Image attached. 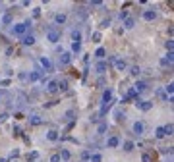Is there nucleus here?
<instances>
[{"label":"nucleus","instance_id":"41","mask_svg":"<svg viewBox=\"0 0 174 162\" xmlns=\"http://www.w3.org/2000/svg\"><path fill=\"white\" fill-rule=\"evenodd\" d=\"M118 18H120V19H126V18H128V12H120Z\"/></svg>","mask_w":174,"mask_h":162},{"label":"nucleus","instance_id":"36","mask_svg":"<svg viewBox=\"0 0 174 162\" xmlns=\"http://www.w3.org/2000/svg\"><path fill=\"white\" fill-rule=\"evenodd\" d=\"M73 116H76V114H73V110H68V112H66V120H73Z\"/></svg>","mask_w":174,"mask_h":162},{"label":"nucleus","instance_id":"38","mask_svg":"<svg viewBox=\"0 0 174 162\" xmlns=\"http://www.w3.org/2000/svg\"><path fill=\"white\" fill-rule=\"evenodd\" d=\"M93 41H95V42L101 41V33H93Z\"/></svg>","mask_w":174,"mask_h":162},{"label":"nucleus","instance_id":"26","mask_svg":"<svg viewBox=\"0 0 174 162\" xmlns=\"http://www.w3.org/2000/svg\"><path fill=\"white\" fill-rule=\"evenodd\" d=\"M72 39H73V42H79V39H81V33H79L78 29H76V31L72 33Z\"/></svg>","mask_w":174,"mask_h":162},{"label":"nucleus","instance_id":"29","mask_svg":"<svg viewBox=\"0 0 174 162\" xmlns=\"http://www.w3.org/2000/svg\"><path fill=\"white\" fill-rule=\"evenodd\" d=\"M2 23H4V25H10V23H12V16H8V14H6L4 18H2Z\"/></svg>","mask_w":174,"mask_h":162},{"label":"nucleus","instance_id":"40","mask_svg":"<svg viewBox=\"0 0 174 162\" xmlns=\"http://www.w3.org/2000/svg\"><path fill=\"white\" fill-rule=\"evenodd\" d=\"M81 156H83V160H89V158H91V153H87V151H85Z\"/></svg>","mask_w":174,"mask_h":162},{"label":"nucleus","instance_id":"1","mask_svg":"<svg viewBox=\"0 0 174 162\" xmlns=\"http://www.w3.org/2000/svg\"><path fill=\"white\" fill-rule=\"evenodd\" d=\"M31 25V21H23V23H16L14 27H12V33H14L16 37H21V35H25V31H27V27Z\"/></svg>","mask_w":174,"mask_h":162},{"label":"nucleus","instance_id":"23","mask_svg":"<svg viewBox=\"0 0 174 162\" xmlns=\"http://www.w3.org/2000/svg\"><path fill=\"white\" fill-rule=\"evenodd\" d=\"M165 95H168V97L170 98H172V91H174V83H168V85H166V87H165Z\"/></svg>","mask_w":174,"mask_h":162},{"label":"nucleus","instance_id":"13","mask_svg":"<svg viewBox=\"0 0 174 162\" xmlns=\"http://www.w3.org/2000/svg\"><path fill=\"white\" fill-rule=\"evenodd\" d=\"M95 69H97V74H105L106 71V62H99V64L95 66Z\"/></svg>","mask_w":174,"mask_h":162},{"label":"nucleus","instance_id":"15","mask_svg":"<svg viewBox=\"0 0 174 162\" xmlns=\"http://www.w3.org/2000/svg\"><path fill=\"white\" fill-rule=\"evenodd\" d=\"M66 19H68V18H66V14H56V16H54V21L60 23V25H62V23H66Z\"/></svg>","mask_w":174,"mask_h":162},{"label":"nucleus","instance_id":"37","mask_svg":"<svg viewBox=\"0 0 174 162\" xmlns=\"http://www.w3.org/2000/svg\"><path fill=\"white\" fill-rule=\"evenodd\" d=\"M165 46H166V50H168V52H172V46H174V45H172V41H166V45H165Z\"/></svg>","mask_w":174,"mask_h":162},{"label":"nucleus","instance_id":"8","mask_svg":"<svg viewBox=\"0 0 174 162\" xmlns=\"http://www.w3.org/2000/svg\"><path fill=\"white\" fill-rule=\"evenodd\" d=\"M145 89H147V83H145V81H138V83L133 85V91L138 93V95H139L141 91H145Z\"/></svg>","mask_w":174,"mask_h":162},{"label":"nucleus","instance_id":"20","mask_svg":"<svg viewBox=\"0 0 174 162\" xmlns=\"http://www.w3.org/2000/svg\"><path fill=\"white\" fill-rule=\"evenodd\" d=\"M133 147H135V145H133L132 141H126V143H124V151H126V153H132Z\"/></svg>","mask_w":174,"mask_h":162},{"label":"nucleus","instance_id":"35","mask_svg":"<svg viewBox=\"0 0 174 162\" xmlns=\"http://www.w3.org/2000/svg\"><path fill=\"white\" fill-rule=\"evenodd\" d=\"M66 87H68V81H66V79L64 81H58V89H66Z\"/></svg>","mask_w":174,"mask_h":162},{"label":"nucleus","instance_id":"21","mask_svg":"<svg viewBox=\"0 0 174 162\" xmlns=\"http://www.w3.org/2000/svg\"><path fill=\"white\" fill-rule=\"evenodd\" d=\"M106 129H108V125H106V124H99V127H97V135H103Z\"/></svg>","mask_w":174,"mask_h":162},{"label":"nucleus","instance_id":"9","mask_svg":"<svg viewBox=\"0 0 174 162\" xmlns=\"http://www.w3.org/2000/svg\"><path fill=\"white\" fill-rule=\"evenodd\" d=\"M106 145H108L110 149H114V147H118V145H120V139L118 137H110L108 141H106Z\"/></svg>","mask_w":174,"mask_h":162},{"label":"nucleus","instance_id":"31","mask_svg":"<svg viewBox=\"0 0 174 162\" xmlns=\"http://www.w3.org/2000/svg\"><path fill=\"white\" fill-rule=\"evenodd\" d=\"M133 97H138V93L133 91V87H132V89H128V97L126 98H133Z\"/></svg>","mask_w":174,"mask_h":162},{"label":"nucleus","instance_id":"4","mask_svg":"<svg viewBox=\"0 0 174 162\" xmlns=\"http://www.w3.org/2000/svg\"><path fill=\"white\" fill-rule=\"evenodd\" d=\"M132 129L135 135H143V129H145V125H143V122H135V124L132 125Z\"/></svg>","mask_w":174,"mask_h":162},{"label":"nucleus","instance_id":"12","mask_svg":"<svg viewBox=\"0 0 174 162\" xmlns=\"http://www.w3.org/2000/svg\"><path fill=\"white\" fill-rule=\"evenodd\" d=\"M133 25H135V19H133V18H126V19H124V27H126V29H132Z\"/></svg>","mask_w":174,"mask_h":162},{"label":"nucleus","instance_id":"27","mask_svg":"<svg viewBox=\"0 0 174 162\" xmlns=\"http://www.w3.org/2000/svg\"><path fill=\"white\" fill-rule=\"evenodd\" d=\"M163 129H165V135H172V124H168V125H165V127H163Z\"/></svg>","mask_w":174,"mask_h":162},{"label":"nucleus","instance_id":"32","mask_svg":"<svg viewBox=\"0 0 174 162\" xmlns=\"http://www.w3.org/2000/svg\"><path fill=\"white\" fill-rule=\"evenodd\" d=\"M141 160H143V162H153V158H151V154H147V153H145V154L141 156Z\"/></svg>","mask_w":174,"mask_h":162},{"label":"nucleus","instance_id":"43","mask_svg":"<svg viewBox=\"0 0 174 162\" xmlns=\"http://www.w3.org/2000/svg\"><path fill=\"white\" fill-rule=\"evenodd\" d=\"M108 25H110V19H105V21L101 23V27H108Z\"/></svg>","mask_w":174,"mask_h":162},{"label":"nucleus","instance_id":"34","mask_svg":"<svg viewBox=\"0 0 174 162\" xmlns=\"http://www.w3.org/2000/svg\"><path fill=\"white\" fill-rule=\"evenodd\" d=\"M79 48H81V45H79V42H73V45H72V50H73V52H79Z\"/></svg>","mask_w":174,"mask_h":162},{"label":"nucleus","instance_id":"28","mask_svg":"<svg viewBox=\"0 0 174 162\" xmlns=\"http://www.w3.org/2000/svg\"><path fill=\"white\" fill-rule=\"evenodd\" d=\"M105 54H106V50H105V48H97V52H95V56H97V58H103Z\"/></svg>","mask_w":174,"mask_h":162},{"label":"nucleus","instance_id":"10","mask_svg":"<svg viewBox=\"0 0 174 162\" xmlns=\"http://www.w3.org/2000/svg\"><path fill=\"white\" fill-rule=\"evenodd\" d=\"M21 42H23V45H27V46H31V45H35V37H33V35H25Z\"/></svg>","mask_w":174,"mask_h":162},{"label":"nucleus","instance_id":"22","mask_svg":"<svg viewBox=\"0 0 174 162\" xmlns=\"http://www.w3.org/2000/svg\"><path fill=\"white\" fill-rule=\"evenodd\" d=\"M130 74H132V75H133V77H138V75H139V74H141V68H139V66H133V68H132V69H130Z\"/></svg>","mask_w":174,"mask_h":162},{"label":"nucleus","instance_id":"30","mask_svg":"<svg viewBox=\"0 0 174 162\" xmlns=\"http://www.w3.org/2000/svg\"><path fill=\"white\" fill-rule=\"evenodd\" d=\"M41 118H39V116H31V124H35V125H39V124H41Z\"/></svg>","mask_w":174,"mask_h":162},{"label":"nucleus","instance_id":"5","mask_svg":"<svg viewBox=\"0 0 174 162\" xmlns=\"http://www.w3.org/2000/svg\"><path fill=\"white\" fill-rule=\"evenodd\" d=\"M155 18H157L155 10H145V12H143V19H147V21H153Z\"/></svg>","mask_w":174,"mask_h":162},{"label":"nucleus","instance_id":"42","mask_svg":"<svg viewBox=\"0 0 174 162\" xmlns=\"http://www.w3.org/2000/svg\"><path fill=\"white\" fill-rule=\"evenodd\" d=\"M159 97L163 98V100H168V97H166V95H165V93H163V91H159Z\"/></svg>","mask_w":174,"mask_h":162},{"label":"nucleus","instance_id":"11","mask_svg":"<svg viewBox=\"0 0 174 162\" xmlns=\"http://www.w3.org/2000/svg\"><path fill=\"white\" fill-rule=\"evenodd\" d=\"M58 156L62 158V160H70V158H72V154H70V151H68V149H62Z\"/></svg>","mask_w":174,"mask_h":162},{"label":"nucleus","instance_id":"39","mask_svg":"<svg viewBox=\"0 0 174 162\" xmlns=\"http://www.w3.org/2000/svg\"><path fill=\"white\" fill-rule=\"evenodd\" d=\"M51 162H60V156H58V154H52V156H51Z\"/></svg>","mask_w":174,"mask_h":162},{"label":"nucleus","instance_id":"6","mask_svg":"<svg viewBox=\"0 0 174 162\" xmlns=\"http://www.w3.org/2000/svg\"><path fill=\"white\" fill-rule=\"evenodd\" d=\"M70 60H72V54H70V52H62V54H60V64L62 66H68Z\"/></svg>","mask_w":174,"mask_h":162},{"label":"nucleus","instance_id":"7","mask_svg":"<svg viewBox=\"0 0 174 162\" xmlns=\"http://www.w3.org/2000/svg\"><path fill=\"white\" fill-rule=\"evenodd\" d=\"M46 91H48V93H56V91H58V81H56V79L48 81V85H46Z\"/></svg>","mask_w":174,"mask_h":162},{"label":"nucleus","instance_id":"24","mask_svg":"<svg viewBox=\"0 0 174 162\" xmlns=\"http://www.w3.org/2000/svg\"><path fill=\"white\" fill-rule=\"evenodd\" d=\"M155 137L157 139H163V137H165V129H163V127H157V129H155Z\"/></svg>","mask_w":174,"mask_h":162},{"label":"nucleus","instance_id":"19","mask_svg":"<svg viewBox=\"0 0 174 162\" xmlns=\"http://www.w3.org/2000/svg\"><path fill=\"white\" fill-rule=\"evenodd\" d=\"M114 64H116V69H120V71H122V69H126V62H124V60H118V58H116Z\"/></svg>","mask_w":174,"mask_h":162},{"label":"nucleus","instance_id":"17","mask_svg":"<svg viewBox=\"0 0 174 162\" xmlns=\"http://www.w3.org/2000/svg\"><path fill=\"white\" fill-rule=\"evenodd\" d=\"M172 60H174V54L172 52H168V54H166V58H163V66H166V64H172Z\"/></svg>","mask_w":174,"mask_h":162},{"label":"nucleus","instance_id":"33","mask_svg":"<svg viewBox=\"0 0 174 162\" xmlns=\"http://www.w3.org/2000/svg\"><path fill=\"white\" fill-rule=\"evenodd\" d=\"M91 162H103L101 154H93V156H91Z\"/></svg>","mask_w":174,"mask_h":162},{"label":"nucleus","instance_id":"25","mask_svg":"<svg viewBox=\"0 0 174 162\" xmlns=\"http://www.w3.org/2000/svg\"><path fill=\"white\" fill-rule=\"evenodd\" d=\"M114 118H116L118 122H120V120H124V118H126V114H124V110H116V112H114Z\"/></svg>","mask_w":174,"mask_h":162},{"label":"nucleus","instance_id":"2","mask_svg":"<svg viewBox=\"0 0 174 162\" xmlns=\"http://www.w3.org/2000/svg\"><path fill=\"white\" fill-rule=\"evenodd\" d=\"M135 104H138V108H139V110H143V112H147V110H151V108H153V102L151 100H138Z\"/></svg>","mask_w":174,"mask_h":162},{"label":"nucleus","instance_id":"18","mask_svg":"<svg viewBox=\"0 0 174 162\" xmlns=\"http://www.w3.org/2000/svg\"><path fill=\"white\" fill-rule=\"evenodd\" d=\"M110 97H112V91L106 89V91L103 93V102H110Z\"/></svg>","mask_w":174,"mask_h":162},{"label":"nucleus","instance_id":"16","mask_svg":"<svg viewBox=\"0 0 174 162\" xmlns=\"http://www.w3.org/2000/svg\"><path fill=\"white\" fill-rule=\"evenodd\" d=\"M41 71H31V74H29V81H39V79H41Z\"/></svg>","mask_w":174,"mask_h":162},{"label":"nucleus","instance_id":"14","mask_svg":"<svg viewBox=\"0 0 174 162\" xmlns=\"http://www.w3.org/2000/svg\"><path fill=\"white\" fill-rule=\"evenodd\" d=\"M46 139H48V141H58V131L51 129L48 133H46Z\"/></svg>","mask_w":174,"mask_h":162},{"label":"nucleus","instance_id":"3","mask_svg":"<svg viewBox=\"0 0 174 162\" xmlns=\"http://www.w3.org/2000/svg\"><path fill=\"white\" fill-rule=\"evenodd\" d=\"M46 39H48L51 42H58L60 41V35L54 31V29H48V31H46Z\"/></svg>","mask_w":174,"mask_h":162}]
</instances>
